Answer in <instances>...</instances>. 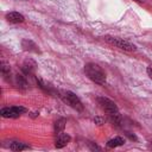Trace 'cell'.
Segmentation results:
<instances>
[{"instance_id": "cell-1", "label": "cell", "mask_w": 152, "mask_h": 152, "mask_svg": "<svg viewBox=\"0 0 152 152\" xmlns=\"http://www.w3.org/2000/svg\"><path fill=\"white\" fill-rule=\"evenodd\" d=\"M84 72L88 76V78H90L93 82H95L97 84H104L106 83V74L101 69V66H99L97 64L87 63L84 65Z\"/></svg>"}, {"instance_id": "cell-2", "label": "cell", "mask_w": 152, "mask_h": 152, "mask_svg": "<svg viewBox=\"0 0 152 152\" xmlns=\"http://www.w3.org/2000/svg\"><path fill=\"white\" fill-rule=\"evenodd\" d=\"M104 40L107 43H109L110 45H114L115 48H119L124 51H135L137 48L134 44H132L131 42L124 39V38H118V37H110V36H106L104 37Z\"/></svg>"}, {"instance_id": "cell-3", "label": "cell", "mask_w": 152, "mask_h": 152, "mask_svg": "<svg viewBox=\"0 0 152 152\" xmlns=\"http://www.w3.org/2000/svg\"><path fill=\"white\" fill-rule=\"evenodd\" d=\"M26 113V108L23 107V106H12V107H4L1 108L0 110V114L1 116L4 118H11V119H14V118H19L21 114Z\"/></svg>"}, {"instance_id": "cell-4", "label": "cell", "mask_w": 152, "mask_h": 152, "mask_svg": "<svg viewBox=\"0 0 152 152\" xmlns=\"http://www.w3.org/2000/svg\"><path fill=\"white\" fill-rule=\"evenodd\" d=\"M62 97H63L64 102H66L70 107L75 108L76 110H82V109H83V104H82L81 100L78 99V96H77L75 93L66 90V91H64V93H63Z\"/></svg>"}, {"instance_id": "cell-5", "label": "cell", "mask_w": 152, "mask_h": 152, "mask_svg": "<svg viewBox=\"0 0 152 152\" xmlns=\"http://www.w3.org/2000/svg\"><path fill=\"white\" fill-rule=\"evenodd\" d=\"M97 101H99V104L101 106V108H102V109H103L108 115H112V114H116V113H119V110H118V107H116L115 102H114V101H112V100H109L108 97L101 96V97H99V99H97Z\"/></svg>"}, {"instance_id": "cell-6", "label": "cell", "mask_w": 152, "mask_h": 152, "mask_svg": "<svg viewBox=\"0 0 152 152\" xmlns=\"http://www.w3.org/2000/svg\"><path fill=\"white\" fill-rule=\"evenodd\" d=\"M36 66H37L36 62H34L33 59H31V58H27V59L24 61V63H23V65H21V70H23V72H24L25 75L30 76V75H32V74L34 72Z\"/></svg>"}, {"instance_id": "cell-7", "label": "cell", "mask_w": 152, "mask_h": 152, "mask_svg": "<svg viewBox=\"0 0 152 152\" xmlns=\"http://www.w3.org/2000/svg\"><path fill=\"white\" fill-rule=\"evenodd\" d=\"M70 141V137L66 134V133H58L57 137H56V140H55V146L57 148H62L64 147L68 142Z\"/></svg>"}, {"instance_id": "cell-8", "label": "cell", "mask_w": 152, "mask_h": 152, "mask_svg": "<svg viewBox=\"0 0 152 152\" xmlns=\"http://www.w3.org/2000/svg\"><path fill=\"white\" fill-rule=\"evenodd\" d=\"M6 19L7 21L10 23H13V24H18V23H23L25 20L24 15L19 12H10L6 14Z\"/></svg>"}, {"instance_id": "cell-9", "label": "cell", "mask_w": 152, "mask_h": 152, "mask_svg": "<svg viewBox=\"0 0 152 152\" xmlns=\"http://www.w3.org/2000/svg\"><path fill=\"white\" fill-rule=\"evenodd\" d=\"M21 46H23V48H24V50H26V51L39 52L38 46H37L32 40H30V39H24V40L21 42Z\"/></svg>"}, {"instance_id": "cell-10", "label": "cell", "mask_w": 152, "mask_h": 152, "mask_svg": "<svg viewBox=\"0 0 152 152\" xmlns=\"http://www.w3.org/2000/svg\"><path fill=\"white\" fill-rule=\"evenodd\" d=\"M15 84H17V87L18 88H21V89H25V88H27L28 87V84H27V81H26V78H25V76L24 75H15Z\"/></svg>"}, {"instance_id": "cell-11", "label": "cell", "mask_w": 152, "mask_h": 152, "mask_svg": "<svg viewBox=\"0 0 152 152\" xmlns=\"http://www.w3.org/2000/svg\"><path fill=\"white\" fill-rule=\"evenodd\" d=\"M10 148L12 151H23V150H27L30 148L28 145L24 144V142H19V141H13L11 145H10Z\"/></svg>"}, {"instance_id": "cell-12", "label": "cell", "mask_w": 152, "mask_h": 152, "mask_svg": "<svg viewBox=\"0 0 152 152\" xmlns=\"http://www.w3.org/2000/svg\"><path fill=\"white\" fill-rule=\"evenodd\" d=\"M125 144V140L121 138V137H116L114 139H110L108 142H107V146L108 147H118V146H121Z\"/></svg>"}, {"instance_id": "cell-13", "label": "cell", "mask_w": 152, "mask_h": 152, "mask_svg": "<svg viewBox=\"0 0 152 152\" xmlns=\"http://www.w3.org/2000/svg\"><path fill=\"white\" fill-rule=\"evenodd\" d=\"M37 82H38V86L44 90V91H46V93H52L53 91V89H52V87L49 84V83H46V82H44L42 78H37Z\"/></svg>"}, {"instance_id": "cell-14", "label": "cell", "mask_w": 152, "mask_h": 152, "mask_svg": "<svg viewBox=\"0 0 152 152\" xmlns=\"http://www.w3.org/2000/svg\"><path fill=\"white\" fill-rule=\"evenodd\" d=\"M65 127V119H58L56 122H55V132L56 134L61 133Z\"/></svg>"}, {"instance_id": "cell-15", "label": "cell", "mask_w": 152, "mask_h": 152, "mask_svg": "<svg viewBox=\"0 0 152 152\" xmlns=\"http://www.w3.org/2000/svg\"><path fill=\"white\" fill-rule=\"evenodd\" d=\"M10 66L6 64V63H1V72H2V75L5 76V77H7V75H10Z\"/></svg>"}, {"instance_id": "cell-16", "label": "cell", "mask_w": 152, "mask_h": 152, "mask_svg": "<svg viewBox=\"0 0 152 152\" xmlns=\"http://www.w3.org/2000/svg\"><path fill=\"white\" fill-rule=\"evenodd\" d=\"M146 71H147V75H148V76H150L151 78H152V64L147 66V69H146Z\"/></svg>"}, {"instance_id": "cell-17", "label": "cell", "mask_w": 152, "mask_h": 152, "mask_svg": "<svg viewBox=\"0 0 152 152\" xmlns=\"http://www.w3.org/2000/svg\"><path fill=\"white\" fill-rule=\"evenodd\" d=\"M94 121L97 122V125H101V124H102V119H101V118H95Z\"/></svg>"}]
</instances>
